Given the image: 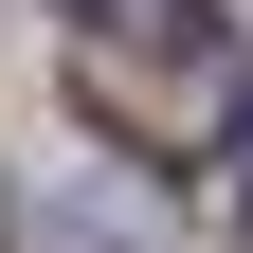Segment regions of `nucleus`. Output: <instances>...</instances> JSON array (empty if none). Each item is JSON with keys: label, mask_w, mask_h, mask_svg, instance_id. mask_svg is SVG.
Returning <instances> with one entry per match:
<instances>
[{"label": "nucleus", "mask_w": 253, "mask_h": 253, "mask_svg": "<svg viewBox=\"0 0 253 253\" xmlns=\"http://www.w3.org/2000/svg\"><path fill=\"white\" fill-rule=\"evenodd\" d=\"M126 18H145V37H90L73 54V90H90V109H109V126H217V109H235V37H217V0H126Z\"/></svg>", "instance_id": "f257e3e1"}, {"label": "nucleus", "mask_w": 253, "mask_h": 253, "mask_svg": "<svg viewBox=\"0 0 253 253\" xmlns=\"http://www.w3.org/2000/svg\"><path fill=\"white\" fill-rule=\"evenodd\" d=\"M217 163H235V199H253V90H235V109H217Z\"/></svg>", "instance_id": "f03ea898"}]
</instances>
